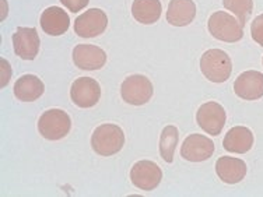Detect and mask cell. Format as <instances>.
Masks as SVG:
<instances>
[{
    "label": "cell",
    "mask_w": 263,
    "mask_h": 197,
    "mask_svg": "<svg viewBox=\"0 0 263 197\" xmlns=\"http://www.w3.org/2000/svg\"><path fill=\"white\" fill-rule=\"evenodd\" d=\"M125 146V133L114 123L98 126L91 136L92 150L102 157H111L121 151Z\"/></svg>",
    "instance_id": "obj_1"
},
{
    "label": "cell",
    "mask_w": 263,
    "mask_h": 197,
    "mask_svg": "<svg viewBox=\"0 0 263 197\" xmlns=\"http://www.w3.org/2000/svg\"><path fill=\"white\" fill-rule=\"evenodd\" d=\"M200 70L212 83H226L233 73V62L221 49H209L200 57Z\"/></svg>",
    "instance_id": "obj_2"
},
{
    "label": "cell",
    "mask_w": 263,
    "mask_h": 197,
    "mask_svg": "<svg viewBox=\"0 0 263 197\" xmlns=\"http://www.w3.org/2000/svg\"><path fill=\"white\" fill-rule=\"evenodd\" d=\"M209 32L213 38L223 41L227 44H233L242 40L243 26L238 18L230 15L226 11H216L210 15L208 23Z\"/></svg>",
    "instance_id": "obj_3"
},
{
    "label": "cell",
    "mask_w": 263,
    "mask_h": 197,
    "mask_svg": "<svg viewBox=\"0 0 263 197\" xmlns=\"http://www.w3.org/2000/svg\"><path fill=\"white\" fill-rule=\"evenodd\" d=\"M71 129L70 116L62 109H49L40 116L38 131L46 140L56 142L69 134Z\"/></svg>",
    "instance_id": "obj_4"
},
{
    "label": "cell",
    "mask_w": 263,
    "mask_h": 197,
    "mask_svg": "<svg viewBox=\"0 0 263 197\" xmlns=\"http://www.w3.org/2000/svg\"><path fill=\"white\" fill-rule=\"evenodd\" d=\"M153 88L152 81L142 74H133L123 80L121 86V95L123 101L130 105H144L152 100Z\"/></svg>",
    "instance_id": "obj_5"
},
{
    "label": "cell",
    "mask_w": 263,
    "mask_h": 197,
    "mask_svg": "<svg viewBox=\"0 0 263 197\" xmlns=\"http://www.w3.org/2000/svg\"><path fill=\"white\" fill-rule=\"evenodd\" d=\"M227 121V113L218 102H206L196 112V122L203 131L218 136Z\"/></svg>",
    "instance_id": "obj_6"
},
{
    "label": "cell",
    "mask_w": 263,
    "mask_h": 197,
    "mask_svg": "<svg viewBox=\"0 0 263 197\" xmlns=\"http://www.w3.org/2000/svg\"><path fill=\"white\" fill-rule=\"evenodd\" d=\"M162 171L156 162L137 161L130 169V181L132 183L144 192L154 190L161 183Z\"/></svg>",
    "instance_id": "obj_7"
},
{
    "label": "cell",
    "mask_w": 263,
    "mask_h": 197,
    "mask_svg": "<svg viewBox=\"0 0 263 197\" xmlns=\"http://www.w3.org/2000/svg\"><path fill=\"white\" fill-rule=\"evenodd\" d=\"M108 17L101 9H90L74 20V32L81 38H96L104 34Z\"/></svg>",
    "instance_id": "obj_8"
},
{
    "label": "cell",
    "mask_w": 263,
    "mask_h": 197,
    "mask_svg": "<svg viewBox=\"0 0 263 197\" xmlns=\"http://www.w3.org/2000/svg\"><path fill=\"white\" fill-rule=\"evenodd\" d=\"M70 98L79 108H92L101 98V87L91 77H79L70 87Z\"/></svg>",
    "instance_id": "obj_9"
},
{
    "label": "cell",
    "mask_w": 263,
    "mask_h": 197,
    "mask_svg": "<svg viewBox=\"0 0 263 197\" xmlns=\"http://www.w3.org/2000/svg\"><path fill=\"white\" fill-rule=\"evenodd\" d=\"M214 143L203 134H189L181 147V157L191 162H202L212 157Z\"/></svg>",
    "instance_id": "obj_10"
},
{
    "label": "cell",
    "mask_w": 263,
    "mask_h": 197,
    "mask_svg": "<svg viewBox=\"0 0 263 197\" xmlns=\"http://www.w3.org/2000/svg\"><path fill=\"white\" fill-rule=\"evenodd\" d=\"M13 46L15 55L24 61H34L40 52L41 40L35 28L18 27L13 34Z\"/></svg>",
    "instance_id": "obj_11"
},
{
    "label": "cell",
    "mask_w": 263,
    "mask_h": 197,
    "mask_svg": "<svg viewBox=\"0 0 263 197\" xmlns=\"http://www.w3.org/2000/svg\"><path fill=\"white\" fill-rule=\"evenodd\" d=\"M234 91L241 100L255 101L263 96V73L248 70L241 73L234 83Z\"/></svg>",
    "instance_id": "obj_12"
},
{
    "label": "cell",
    "mask_w": 263,
    "mask_h": 197,
    "mask_svg": "<svg viewBox=\"0 0 263 197\" xmlns=\"http://www.w3.org/2000/svg\"><path fill=\"white\" fill-rule=\"evenodd\" d=\"M73 62L81 70H100L106 63V53L100 46L80 44L73 49Z\"/></svg>",
    "instance_id": "obj_13"
},
{
    "label": "cell",
    "mask_w": 263,
    "mask_h": 197,
    "mask_svg": "<svg viewBox=\"0 0 263 197\" xmlns=\"http://www.w3.org/2000/svg\"><path fill=\"white\" fill-rule=\"evenodd\" d=\"M70 27L69 14L58 6H51L42 11L41 15V28L45 34L52 36L63 35Z\"/></svg>",
    "instance_id": "obj_14"
},
{
    "label": "cell",
    "mask_w": 263,
    "mask_h": 197,
    "mask_svg": "<svg viewBox=\"0 0 263 197\" xmlns=\"http://www.w3.org/2000/svg\"><path fill=\"white\" fill-rule=\"evenodd\" d=\"M216 172L224 183L235 185L247 176V164L241 158L220 157L216 162Z\"/></svg>",
    "instance_id": "obj_15"
},
{
    "label": "cell",
    "mask_w": 263,
    "mask_h": 197,
    "mask_svg": "<svg viewBox=\"0 0 263 197\" xmlns=\"http://www.w3.org/2000/svg\"><path fill=\"white\" fill-rule=\"evenodd\" d=\"M196 17V5L193 0H171L168 5L167 21L174 27L189 26Z\"/></svg>",
    "instance_id": "obj_16"
},
{
    "label": "cell",
    "mask_w": 263,
    "mask_h": 197,
    "mask_svg": "<svg viewBox=\"0 0 263 197\" xmlns=\"http://www.w3.org/2000/svg\"><path fill=\"white\" fill-rule=\"evenodd\" d=\"M224 150L233 154H245L253 146V134L251 129L245 126H235L227 131L223 140Z\"/></svg>",
    "instance_id": "obj_17"
},
{
    "label": "cell",
    "mask_w": 263,
    "mask_h": 197,
    "mask_svg": "<svg viewBox=\"0 0 263 197\" xmlns=\"http://www.w3.org/2000/svg\"><path fill=\"white\" fill-rule=\"evenodd\" d=\"M45 91V86L34 74H24L17 78L14 84V95L18 101L32 102L36 101Z\"/></svg>",
    "instance_id": "obj_18"
},
{
    "label": "cell",
    "mask_w": 263,
    "mask_h": 197,
    "mask_svg": "<svg viewBox=\"0 0 263 197\" xmlns=\"http://www.w3.org/2000/svg\"><path fill=\"white\" fill-rule=\"evenodd\" d=\"M162 6L160 0H135L132 5V15L140 24H154L160 20Z\"/></svg>",
    "instance_id": "obj_19"
},
{
    "label": "cell",
    "mask_w": 263,
    "mask_h": 197,
    "mask_svg": "<svg viewBox=\"0 0 263 197\" xmlns=\"http://www.w3.org/2000/svg\"><path fill=\"white\" fill-rule=\"evenodd\" d=\"M179 140V131L175 126L164 127L160 136V155L168 164L174 161V154Z\"/></svg>",
    "instance_id": "obj_20"
},
{
    "label": "cell",
    "mask_w": 263,
    "mask_h": 197,
    "mask_svg": "<svg viewBox=\"0 0 263 197\" xmlns=\"http://www.w3.org/2000/svg\"><path fill=\"white\" fill-rule=\"evenodd\" d=\"M224 7L237 15L238 21L245 27V23L252 14L253 0H223Z\"/></svg>",
    "instance_id": "obj_21"
},
{
    "label": "cell",
    "mask_w": 263,
    "mask_h": 197,
    "mask_svg": "<svg viewBox=\"0 0 263 197\" xmlns=\"http://www.w3.org/2000/svg\"><path fill=\"white\" fill-rule=\"evenodd\" d=\"M251 35L252 40L263 46V14L258 15L255 20L252 21V26H251Z\"/></svg>",
    "instance_id": "obj_22"
},
{
    "label": "cell",
    "mask_w": 263,
    "mask_h": 197,
    "mask_svg": "<svg viewBox=\"0 0 263 197\" xmlns=\"http://www.w3.org/2000/svg\"><path fill=\"white\" fill-rule=\"evenodd\" d=\"M90 0H61V3L65 6L66 9H69V11L73 13H79L84 7H87Z\"/></svg>",
    "instance_id": "obj_23"
},
{
    "label": "cell",
    "mask_w": 263,
    "mask_h": 197,
    "mask_svg": "<svg viewBox=\"0 0 263 197\" xmlns=\"http://www.w3.org/2000/svg\"><path fill=\"white\" fill-rule=\"evenodd\" d=\"M262 63H263V59H262Z\"/></svg>",
    "instance_id": "obj_24"
}]
</instances>
